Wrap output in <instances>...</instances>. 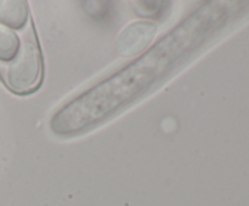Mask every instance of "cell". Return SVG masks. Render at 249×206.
<instances>
[{"label": "cell", "mask_w": 249, "mask_h": 206, "mask_svg": "<svg viewBox=\"0 0 249 206\" xmlns=\"http://www.w3.org/2000/svg\"><path fill=\"white\" fill-rule=\"evenodd\" d=\"M224 17L221 2L199 6L138 60L53 114L51 131L58 136L78 135L133 103L201 48Z\"/></svg>", "instance_id": "1"}, {"label": "cell", "mask_w": 249, "mask_h": 206, "mask_svg": "<svg viewBox=\"0 0 249 206\" xmlns=\"http://www.w3.org/2000/svg\"><path fill=\"white\" fill-rule=\"evenodd\" d=\"M0 77L7 89L16 95L33 94L41 85L43 55L32 21L23 28L21 48L14 60L0 64Z\"/></svg>", "instance_id": "2"}, {"label": "cell", "mask_w": 249, "mask_h": 206, "mask_svg": "<svg viewBox=\"0 0 249 206\" xmlns=\"http://www.w3.org/2000/svg\"><path fill=\"white\" fill-rule=\"evenodd\" d=\"M158 27L153 22L138 21L122 29L114 43V50L121 57L138 56L150 45L157 34Z\"/></svg>", "instance_id": "3"}, {"label": "cell", "mask_w": 249, "mask_h": 206, "mask_svg": "<svg viewBox=\"0 0 249 206\" xmlns=\"http://www.w3.org/2000/svg\"><path fill=\"white\" fill-rule=\"evenodd\" d=\"M0 21L10 29H23L31 22L26 1L0 2Z\"/></svg>", "instance_id": "4"}, {"label": "cell", "mask_w": 249, "mask_h": 206, "mask_svg": "<svg viewBox=\"0 0 249 206\" xmlns=\"http://www.w3.org/2000/svg\"><path fill=\"white\" fill-rule=\"evenodd\" d=\"M22 43V34L18 35L12 29L0 26V64L14 60Z\"/></svg>", "instance_id": "5"}, {"label": "cell", "mask_w": 249, "mask_h": 206, "mask_svg": "<svg viewBox=\"0 0 249 206\" xmlns=\"http://www.w3.org/2000/svg\"><path fill=\"white\" fill-rule=\"evenodd\" d=\"M168 2L164 1H139L135 2L133 7L134 12L139 17H158L160 12L164 10V5Z\"/></svg>", "instance_id": "6"}]
</instances>
